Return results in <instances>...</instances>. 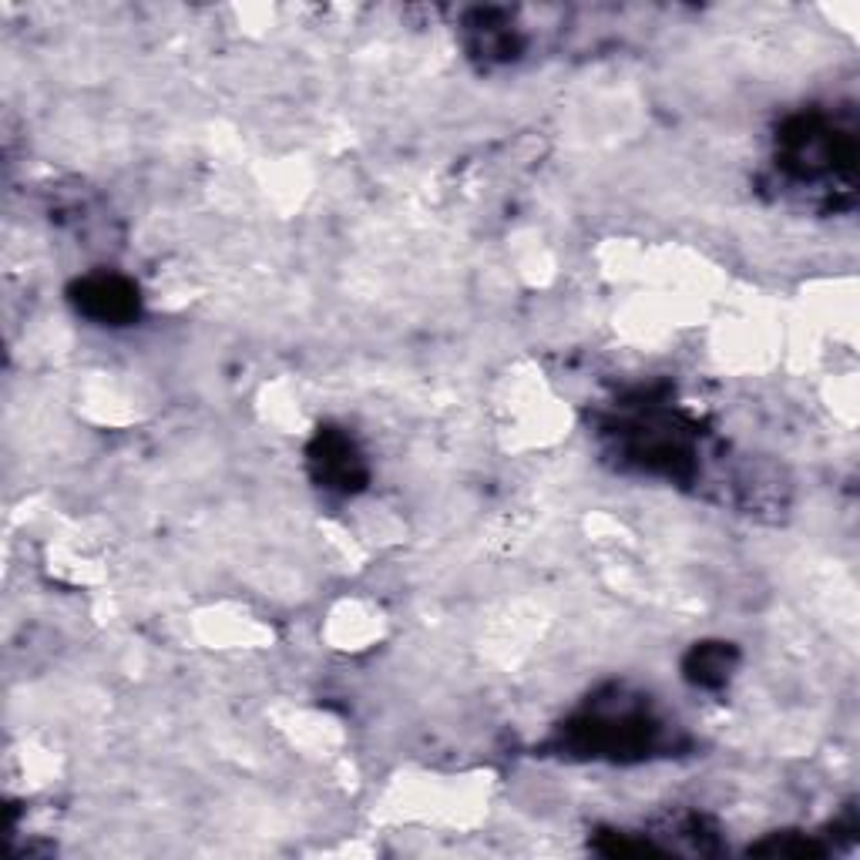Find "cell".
<instances>
[{
  "mask_svg": "<svg viewBox=\"0 0 860 860\" xmlns=\"http://www.w3.org/2000/svg\"><path fill=\"white\" fill-rule=\"evenodd\" d=\"M84 306L94 316L118 319L132 309V293L118 280H94V283L84 286Z\"/></svg>",
  "mask_w": 860,
  "mask_h": 860,
  "instance_id": "6da1fadb",
  "label": "cell"
}]
</instances>
